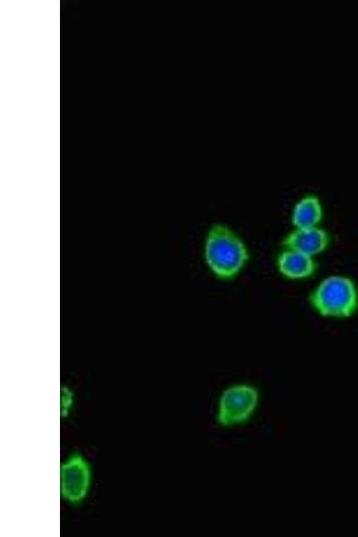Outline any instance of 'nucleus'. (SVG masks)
<instances>
[{
  "label": "nucleus",
  "instance_id": "2",
  "mask_svg": "<svg viewBox=\"0 0 358 537\" xmlns=\"http://www.w3.org/2000/svg\"><path fill=\"white\" fill-rule=\"evenodd\" d=\"M309 300L315 310L326 317H349L358 305L354 283L342 276H331L322 280Z\"/></svg>",
  "mask_w": 358,
  "mask_h": 537
},
{
  "label": "nucleus",
  "instance_id": "5",
  "mask_svg": "<svg viewBox=\"0 0 358 537\" xmlns=\"http://www.w3.org/2000/svg\"><path fill=\"white\" fill-rule=\"evenodd\" d=\"M329 243L328 234L318 227L297 228L283 240L282 244L289 250L312 256L323 251Z\"/></svg>",
  "mask_w": 358,
  "mask_h": 537
},
{
  "label": "nucleus",
  "instance_id": "8",
  "mask_svg": "<svg viewBox=\"0 0 358 537\" xmlns=\"http://www.w3.org/2000/svg\"><path fill=\"white\" fill-rule=\"evenodd\" d=\"M60 405L61 417H67L73 405V393L66 386L61 388Z\"/></svg>",
  "mask_w": 358,
  "mask_h": 537
},
{
  "label": "nucleus",
  "instance_id": "3",
  "mask_svg": "<svg viewBox=\"0 0 358 537\" xmlns=\"http://www.w3.org/2000/svg\"><path fill=\"white\" fill-rule=\"evenodd\" d=\"M260 401L257 388L247 383L226 388L218 398L216 420L225 428L247 422L254 415Z\"/></svg>",
  "mask_w": 358,
  "mask_h": 537
},
{
  "label": "nucleus",
  "instance_id": "7",
  "mask_svg": "<svg viewBox=\"0 0 358 537\" xmlns=\"http://www.w3.org/2000/svg\"><path fill=\"white\" fill-rule=\"evenodd\" d=\"M322 218V208L320 200L314 195H307L294 206L292 223L297 228L315 227Z\"/></svg>",
  "mask_w": 358,
  "mask_h": 537
},
{
  "label": "nucleus",
  "instance_id": "6",
  "mask_svg": "<svg viewBox=\"0 0 358 537\" xmlns=\"http://www.w3.org/2000/svg\"><path fill=\"white\" fill-rule=\"evenodd\" d=\"M277 267L285 277L298 279L311 276L317 268V264L311 256L288 249L279 254Z\"/></svg>",
  "mask_w": 358,
  "mask_h": 537
},
{
  "label": "nucleus",
  "instance_id": "1",
  "mask_svg": "<svg viewBox=\"0 0 358 537\" xmlns=\"http://www.w3.org/2000/svg\"><path fill=\"white\" fill-rule=\"evenodd\" d=\"M248 259L244 243L231 229L220 224L209 228L205 242V260L217 277H234Z\"/></svg>",
  "mask_w": 358,
  "mask_h": 537
},
{
  "label": "nucleus",
  "instance_id": "4",
  "mask_svg": "<svg viewBox=\"0 0 358 537\" xmlns=\"http://www.w3.org/2000/svg\"><path fill=\"white\" fill-rule=\"evenodd\" d=\"M91 482L89 462L80 453L72 454L60 467V494L70 504L81 503L88 495Z\"/></svg>",
  "mask_w": 358,
  "mask_h": 537
}]
</instances>
